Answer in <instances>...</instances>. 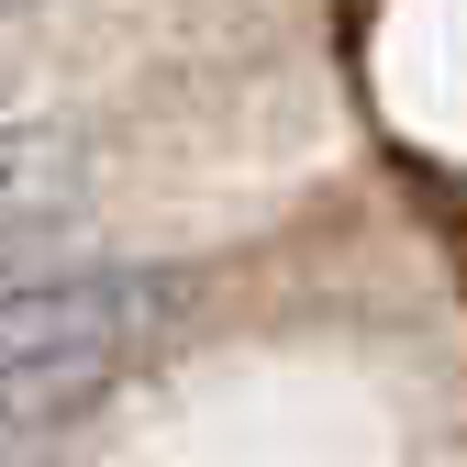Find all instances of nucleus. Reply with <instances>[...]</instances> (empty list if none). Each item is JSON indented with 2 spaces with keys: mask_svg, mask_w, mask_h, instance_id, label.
<instances>
[{
  "mask_svg": "<svg viewBox=\"0 0 467 467\" xmlns=\"http://www.w3.org/2000/svg\"><path fill=\"white\" fill-rule=\"evenodd\" d=\"M190 312L179 267H45L0 278V389H67L89 400L111 368L167 345Z\"/></svg>",
  "mask_w": 467,
  "mask_h": 467,
  "instance_id": "obj_1",
  "label": "nucleus"
},
{
  "mask_svg": "<svg viewBox=\"0 0 467 467\" xmlns=\"http://www.w3.org/2000/svg\"><path fill=\"white\" fill-rule=\"evenodd\" d=\"M0 12H23V0H0Z\"/></svg>",
  "mask_w": 467,
  "mask_h": 467,
  "instance_id": "obj_3",
  "label": "nucleus"
},
{
  "mask_svg": "<svg viewBox=\"0 0 467 467\" xmlns=\"http://www.w3.org/2000/svg\"><path fill=\"white\" fill-rule=\"evenodd\" d=\"M67 201H78V156L56 145V134H23V123H0V256H12L34 223H56Z\"/></svg>",
  "mask_w": 467,
  "mask_h": 467,
  "instance_id": "obj_2",
  "label": "nucleus"
}]
</instances>
